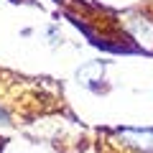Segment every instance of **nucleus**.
I'll use <instances>...</instances> for the list:
<instances>
[{"label":"nucleus","instance_id":"obj_4","mask_svg":"<svg viewBox=\"0 0 153 153\" xmlns=\"http://www.w3.org/2000/svg\"><path fill=\"white\" fill-rule=\"evenodd\" d=\"M0 120H5V110L0 107Z\"/></svg>","mask_w":153,"mask_h":153},{"label":"nucleus","instance_id":"obj_2","mask_svg":"<svg viewBox=\"0 0 153 153\" xmlns=\"http://www.w3.org/2000/svg\"><path fill=\"white\" fill-rule=\"evenodd\" d=\"M100 74H102V64H100V61H92V64H84L76 76H79V82H82L84 87H94V89H97Z\"/></svg>","mask_w":153,"mask_h":153},{"label":"nucleus","instance_id":"obj_3","mask_svg":"<svg viewBox=\"0 0 153 153\" xmlns=\"http://www.w3.org/2000/svg\"><path fill=\"white\" fill-rule=\"evenodd\" d=\"M46 38L51 46H59V26H49L46 28Z\"/></svg>","mask_w":153,"mask_h":153},{"label":"nucleus","instance_id":"obj_1","mask_svg":"<svg viewBox=\"0 0 153 153\" xmlns=\"http://www.w3.org/2000/svg\"><path fill=\"white\" fill-rule=\"evenodd\" d=\"M120 138L143 153H153V128H125L120 130Z\"/></svg>","mask_w":153,"mask_h":153},{"label":"nucleus","instance_id":"obj_5","mask_svg":"<svg viewBox=\"0 0 153 153\" xmlns=\"http://www.w3.org/2000/svg\"><path fill=\"white\" fill-rule=\"evenodd\" d=\"M56 3H61V0H56Z\"/></svg>","mask_w":153,"mask_h":153}]
</instances>
